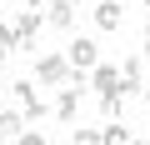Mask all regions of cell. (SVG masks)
Returning <instances> with one entry per match:
<instances>
[{"label":"cell","mask_w":150,"mask_h":145,"mask_svg":"<svg viewBox=\"0 0 150 145\" xmlns=\"http://www.w3.org/2000/svg\"><path fill=\"white\" fill-rule=\"evenodd\" d=\"M95 25L100 30H120V0H100L95 5Z\"/></svg>","instance_id":"ba28073f"},{"label":"cell","mask_w":150,"mask_h":145,"mask_svg":"<svg viewBox=\"0 0 150 145\" xmlns=\"http://www.w3.org/2000/svg\"><path fill=\"white\" fill-rule=\"evenodd\" d=\"M0 95H5V90H0Z\"/></svg>","instance_id":"7402d4cb"},{"label":"cell","mask_w":150,"mask_h":145,"mask_svg":"<svg viewBox=\"0 0 150 145\" xmlns=\"http://www.w3.org/2000/svg\"><path fill=\"white\" fill-rule=\"evenodd\" d=\"M130 140V130H125V120H110L105 130H100V145H125Z\"/></svg>","instance_id":"8fae6325"},{"label":"cell","mask_w":150,"mask_h":145,"mask_svg":"<svg viewBox=\"0 0 150 145\" xmlns=\"http://www.w3.org/2000/svg\"><path fill=\"white\" fill-rule=\"evenodd\" d=\"M15 50H40V10H25L15 20Z\"/></svg>","instance_id":"277c9868"},{"label":"cell","mask_w":150,"mask_h":145,"mask_svg":"<svg viewBox=\"0 0 150 145\" xmlns=\"http://www.w3.org/2000/svg\"><path fill=\"white\" fill-rule=\"evenodd\" d=\"M100 110H105V120H120V110H125V95H100Z\"/></svg>","instance_id":"7c38bea8"},{"label":"cell","mask_w":150,"mask_h":145,"mask_svg":"<svg viewBox=\"0 0 150 145\" xmlns=\"http://www.w3.org/2000/svg\"><path fill=\"white\" fill-rule=\"evenodd\" d=\"M35 80L40 85H70V65H65V55L60 50H45V55H35Z\"/></svg>","instance_id":"6da1fadb"},{"label":"cell","mask_w":150,"mask_h":145,"mask_svg":"<svg viewBox=\"0 0 150 145\" xmlns=\"http://www.w3.org/2000/svg\"><path fill=\"white\" fill-rule=\"evenodd\" d=\"M125 145H140V140H125Z\"/></svg>","instance_id":"ffe728a7"},{"label":"cell","mask_w":150,"mask_h":145,"mask_svg":"<svg viewBox=\"0 0 150 145\" xmlns=\"http://www.w3.org/2000/svg\"><path fill=\"white\" fill-rule=\"evenodd\" d=\"M45 20L55 30H70L75 25V0H50V5H45Z\"/></svg>","instance_id":"52a82bcc"},{"label":"cell","mask_w":150,"mask_h":145,"mask_svg":"<svg viewBox=\"0 0 150 145\" xmlns=\"http://www.w3.org/2000/svg\"><path fill=\"white\" fill-rule=\"evenodd\" d=\"M75 145H100V130H75Z\"/></svg>","instance_id":"9a60e30c"},{"label":"cell","mask_w":150,"mask_h":145,"mask_svg":"<svg viewBox=\"0 0 150 145\" xmlns=\"http://www.w3.org/2000/svg\"><path fill=\"white\" fill-rule=\"evenodd\" d=\"M145 55H150V25H145Z\"/></svg>","instance_id":"e0dca14e"},{"label":"cell","mask_w":150,"mask_h":145,"mask_svg":"<svg viewBox=\"0 0 150 145\" xmlns=\"http://www.w3.org/2000/svg\"><path fill=\"white\" fill-rule=\"evenodd\" d=\"M85 75H90V85H95L100 95H120V70H115V65H100V60H95Z\"/></svg>","instance_id":"5b68a950"},{"label":"cell","mask_w":150,"mask_h":145,"mask_svg":"<svg viewBox=\"0 0 150 145\" xmlns=\"http://www.w3.org/2000/svg\"><path fill=\"white\" fill-rule=\"evenodd\" d=\"M0 65H5V50H0Z\"/></svg>","instance_id":"ac0fdd59"},{"label":"cell","mask_w":150,"mask_h":145,"mask_svg":"<svg viewBox=\"0 0 150 145\" xmlns=\"http://www.w3.org/2000/svg\"><path fill=\"white\" fill-rule=\"evenodd\" d=\"M120 85H125V90H135V85H140V55H130V60L120 65ZM125 90H120V95H125Z\"/></svg>","instance_id":"30bf717a"},{"label":"cell","mask_w":150,"mask_h":145,"mask_svg":"<svg viewBox=\"0 0 150 145\" xmlns=\"http://www.w3.org/2000/svg\"><path fill=\"white\" fill-rule=\"evenodd\" d=\"M95 60H100V45H95V40H70V45H65V65L75 70V75H85Z\"/></svg>","instance_id":"7a4b0ae2"},{"label":"cell","mask_w":150,"mask_h":145,"mask_svg":"<svg viewBox=\"0 0 150 145\" xmlns=\"http://www.w3.org/2000/svg\"><path fill=\"white\" fill-rule=\"evenodd\" d=\"M15 145H45V135H40V130H20V135H15Z\"/></svg>","instance_id":"5bb4252c"},{"label":"cell","mask_w":150,"mask_h":145,"mask_svg":"<svg viewBox=\"0 0 150 145\" xmlns=\"http://www.w3.org/2000/svg\"><path fill=\"white\" fill-rule=\"evenodd\" d=\"M145 105H150V90H145Z\"/></svg>","instance_id":"d6986e66"},{"label":"cell","mask_w":150,"mask_h":145,"mask_svg":"<svg viewBox=\"0 0 150 145\" xmlns=\"http://www.w3.org/2000/svg\"><path fill=\"white\" fill-rule=\"evenodd\" d=\"M10 90H15V100H20V120H40V115H45V100H40L35 80H15Z\"/></svg>","instance_id":"3957f363"},{"label":"cell","mask_w":150,"mask_h":145,"mask_svg":"<svg viewBox=\"0 0 150 145\" xmlns=\"http://www.w3.org/2000/svg\"><path fill=\"white\" fill-rule=\"evenodd\" d=\"M20 125H25V120H20V110H0V140H15V135H20Z\"/></svg>","instance_id":"9c48e42d"},{"label":"cell","mask_w":150,"mask_h":145,"mask_svg":"<svg viewBox=\"0 0 150 145\" xmlns=\"http://www.w3.org/2000/svg\"><path fill=\"white\" fill-rule=\"evenodd\" d=\"M80 85H85V80H70V85H60V100H55V115H60L65 125L75 120V110H80Z\"/></svg>","instance_id":"8992f818"},{"label":"cell","mask_w":150,"mask_h":145,"mask_svg":"<svg viewBox=\"0 0 150 145\" xmlns=\"http://www.w3.org/2000/svg\"><path fill=\"white\" fill-rule=\"evenodd\" d=\"M25 5H30V10H40V5H45V0H25Z\"/></svg>","instance_id":"2e32d148"},{"label":"cell","mask_w":150,"mask_h":145,"mask_svg":"<svg viewBox=\"0 0 150 145\" xmlns=\"http://www.w3.org/2000/svg\"><path fill=\"white\" fill-rule=\"evenodd\" d=\"M0 50H5V55L15 50V25H5V20H0Z\"/></svg>","instance_id":"4fadbf2b"},{"label":"cell","mask_w":150,"mask_h":145,"mask_svg":"<svg viewBox=\"0 0 150 145\" xmlns=\"http://www.w3.org/2000/svg\"><path fill=\"white\" fill-rule=\"evenodd\" d=\"M120 5H125V0H120Z\"/></svg>","instance_id":"44dd1931"}]
</instances>
